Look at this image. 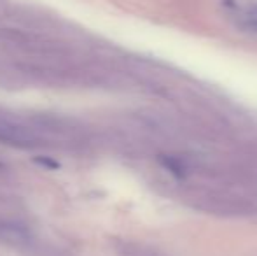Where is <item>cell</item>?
<instances>
[{
    "label": "cell",
    "mask_w": 257,
    "mask_h": 256,
    "mask_svg": "<svg viewBox=\"0 0 257 256\" xmlns=\"http://www.w3.org/2000/svg\"><path fill=\"white\" fill-rule=\"evenodd\" d=\"M224 7L229 9L234 18V25L241 32L257 35V4L254 2H236V0H224Z\"/></svg>",
    "instance_id": "obj_3"
},
{
    "label": "cell",
    "mask_w": 257,
    "mask_h": 256,
    "mask_svg": "<svg viewBox=\"0 0 257 256\" xmlns=\"http://www.w3.org/2000/svg\"><path fill=\"white\" fill-rule=\"evenodd\" d=\"M0 142L20 149H35L41 147L46 139L30 123H23L0 114Z\"/></svg>",
    "instance_id": "obj_2"
},
{
    "label": "cell",
    "mask_w": 257,
    "mask_h": 256,
    "mask_svg": "<svg viewBox=\"0 0 257 256\" xmlns=\"http://www.w3.org/2000/svg\"><path fill=\"white\" fill-rule=\"evenodd\" d=\"M119 256H156L151 253L149 249H146L144 246L139 244H122L121 249H119Z\"/></svg>",
    "instance_id": "obj_4"
},
{
    "label": "cell",
    "mask_w": 257,
    "mask_h": 256,
    "mask_svg": "<svg viewBox=\"0 0 257 256\" xmlns=\"http://www.w3.org/2000/svg\"><path fill=\"white\" fill-rule=\"evenodd\" d=\"M193 207L208 211L213 214H224V216H248L257 211V207L252 202L243 200V198L231 197L226 193L217 192H205L194 197Z\"/></svg>",
    "instance_id": "obj_1"
}]
</instances>
